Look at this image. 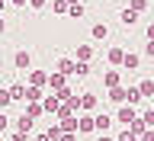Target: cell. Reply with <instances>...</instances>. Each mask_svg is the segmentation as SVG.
<instances>
[{
	"label": "cell",
	"mask_w": 154,
	"mask_h": 141,
	"mask_svg": "<svg viewBox=\"0 0 154 141\" xmlns=\"http://www.w3.org/2000/svg\"><path fill=\"white\" fill-rule=\"evenodd\" d=\"M122 55H125V48H122V45L109 48V51H106V61H109V67H119V64H122Z\"/></svg>",
	"instance_id": "11"
},
{
	"label": "cell",
	"mask_w": 154,
	"mask_h": 141,
	"mask_svg": "<svg viewBox=\"0 0 154 141\" xmlns=\"http://www.w3.org/2000/svg\"><path fill=\"white\" fill-rule=\"evenodd\" d=\"M125 103H128V106H138V103H141V93H138V87H125Z\"/></svg>",
	"instance_id": "19"
},
{
	"label": "cell",
	"mask_w": 154,
	"mask_h": 141,
	"mask_svg": "<svg viewBox=\"0 0 154 141\" xmlns=\"http://www.w3.org/2000/svg\"><path fill=\"white\" fill-rule=\"evenodd\" d=\"M132 119H138V109H135V106H128V103H122L119 109H116V119H112V122H122V125H128Z\"/></svg>",
	"instance_id": "2"
},
{
	"label": "cell",
	"mask_w": 154,
	"mask_h": 141,
	"mask_svg": "<svg viewBox=\"0 0 154 141\" xmlns=\"http://www.w3.org/2000/svg\"><path fill=\"white\" fill-rule=\"evenodd\" d=\"M45 87H51V93H55V90L67 87V77H64V74H58V71H48V80H45Z\"/></svg>",
	"instance_id": "8"
},
{
	"label": "cell",
	"mask_w": 154,
	"mask_h": 141,
	"mask_svg": "<svg viewBox=\"0 0 154 141\" xmlns=\"http://www.w3.org/2000/svg\"><path fill=\"white\" fill-rule=\"evenodd\" d=\"M109 103H116V106L125 103V87L122 84H119V87H109Z\"/></svg>",
	"instance_id": "16"
},
{
	"label": "cell",
	"mask_w": 154,
	"mask_h": 141,
	"mask_svg": "<svg viewBox=\"0 0 154 141\" xmlns=\"http://www.w3.org/2000/svg\"><path fill=\"white\" fill-rule=\"evenodd\" d=\"M112 141H138V135H135V132H128V128H122V132L116 135Z\"/></svg>",
	"instance_id": "27"
},
{
	"label": "cell",
	"mask_w": 154,
	"mask_h": 141,
	"mask_svg": "<svg viewBox=\"0 0 154 141\" xmlns=\"http://www.w3.org/2000/svg\"><path fill=\"white\" fill-rule=\"evenodd\" d=\"M58 74L74 77V58H61V61H58Z\"/></svg>",
	"instance_id": "17"
},
{
	"label": "cell",
	"mask_w": 154,
	"mask_h": 141,
	"mask_svg": "<svg viewBox=\"0 0 154 141\" xmlns=\"http://www.w3.org/2000/svg\"><path fill=\"white\" fill-rule=\"evenodd\" d=\"M138 141H154V128H144V132L138 135Z\"/></svg>",
	"instance_id": "35"
},
{
	"label": "cell",
	"mask_w": 154,
	"mask_h": 141,
	"mask_svg": "<svg viewBox=\"0 0 154 141\" xmlns=\"http://www.w3.org/2000/svg\"><path fill=\"white\" fill-rule=\"evenodd\" d=\"M7 3H13V7H26V0H7Z\"/></svg>",
	"instance_id": "39"
},
{
	"label": "cell",
	"mask_w": 154,
	"mask_h": 141,
	"mask_svg": "<svg viewBox=\"0 0 154 141\" xmlns=\"http://www.w3.org/2000/svg\"><path fill=\"white\" fill-rule=\"evenodd\" d=\"M58 128H61V132H77V115H67V119H61V122H58Z\"/></svg>",
	"instance_id": "22"
},
{
	"label": "cell",
	"mask_w": 154,
	"mask_h": 141,
	"mask_svg": "<svg viewBox=\"0 0 154 141\" xmlns=\"http://www.w3.org/2000/svg\"><path fill=\"white\" fill-rule=\"evenodd\" d=\"M119 67H122V71H138V67H141V55H138V51H125Z\"/></svg>",
	"instance_id": "5"
},
{
	"label": "cell",
	"mask_w": 154,
	"mask_h": 141,
	"mask_svg": "<svg viewBox=\"0 0 154 141\" xmlns=\"http://www.w3.org/2000/svg\"><path fill=\"white\" fill-rule=\"evenodd\" d=\"M151 109H154V100H151Z\"/></svg>",
	"instance_id": "44"
},
{
	"label": "cell",
	"mask_w": 154,
	"mask_h": 141,
	"mask_svg": "<svg viewBox=\"0 0 154 141\" xmlns=\"http://www.w3.org/2000/svg\"><path fill=\"white\" fill-rule=\"evenodd\" d=\"M32 122H35V119H29V115L26 112H23V115H19V119H16V132H32Z\"/></svg>",
	"instance_id": "21"
},
{
	"label": "cell",
	"mask_w": 154,
	"mask_h": 141,
	"mask_svg": "<svg viewBox=\"0 0 154 141\" xmlns=\"http://www.w3.org/2000/svg\"><path fill=\"white\" fill-rule=\"evenodd\" d=\"M119 84H122V71H119V67H109L103 74V87L109 90V87H119Z\"/></svg>",
	"instance_id": "7"
},
{
	"label": "cell",
	"mask_w": 154,
	"mask_h": 141,
	"mask_svg": "<svg viewBox=\"0 0 154 141\" xmlns=\"http://www.w3.org/2000/svg\"><path fill=\"white\" fill-rule=\"evenodd\" d=\"M148 42H154V23L148 26Z\"/></svg>",
	"instance_id": "38"
},
{
	"label": "cell",
	"mask_w": 154,
	"mask_h": 141,
	"mask_svg": "<svg viewBox=\"0 0 154 141\" xmlns=\"http://www.w3.org/2000/svg\"><path fill=\"white\" fill-rule=\"evenodd\" d=\"M128 10H135V13H144V10H148V0H128Z\"/></svg>",
	"instance_id": "28"
},
{
	"label": "cell",
	"mask_w": 154,
	"mask_h": 141,
	"mask_svg": "<svg viewBox=\"0 0 154 141\" xmlns=\"http://www.w3.org/2000/svg\"><path fill=\"white\" fill-rule=\"evenodd\" d=\"M100 141H112V135H100Z\"/></svg>",
	"instance_id": "43"
},
{
	"label": "cell",
	"mask_w": 154,
	"mask_h": 141,
	"mask_svg": "<svg viewBox=\"0 0 154 141\" xmlns=\"http://www.w3.org/2000/svg\"><path fill=\"white\" fill-rule=\"evenodd\" d=\"M93 132V112H77V135Z\"/></svg>",
	"instance_id": "4"
},
{
	"label": "cell",
	"mask_w": 154,
	"mask_h": 141,
	"mask_svg": "<svg viewBox=\"0 0 154 141\" xmlns=\"http://www.w3.org/2000/svg\"><path fill=\"white\" fill-rule=\"evenodd\" d=\"M144 58H154V42H148V45H144Z\"/></svg>",
	"instance_id": "37"
},
{
	"label": "cell",
	"mask_w": 154,
	"mask_h": 141,
	"mask_svg": "<svg viewBox=\"0 0 154 141\" xmlns=\"http://www.w3.org/2000/svg\"><path fill=\"white\" fill-rule=\"evenodd\" d=\"M10 103H13V100H10V93H7V90H0V109H7Z\"/></svg>",
	"instance_id": "33"
},
{
	"label": "cell",
	"mask_w": 154,
	"mask_h": 141,
	"mask_svg": "<svg viewBox=\"0 0 154 141\" xmlns=\"http://www.w3.org/2000/svg\"><path fill=\"white\" fill-rule=\"evenodd\" d=\"M51 10L55 13H67V0H51Z\"/></svg>",
	"instance_id": "31"
},
{
	"label": "cell",
	"mask_w": 154,
	"mask_h": 141,
	"mask_svg": "<svg viewBox=\"0 0 154 141\" xmlns=\"http://www.w3.org/2000/svg\"><path fill=\"white\" fill-rule=\"evenodd\" d=\"M26 3H29L32 10H45V7H48V0H26Z\"/></svg>",
	"instance_id": "34"
},
{
	"label": "cell",
	"mask_w": 154,
	"mask_h": 141,
	"mask_svg": "<svg viewBox=\"0 0 154 141\" xmlns=\"http://www.w3.org/2000/svg\"><path fill=\"white\" fill-rule=\"evenodd\" d=\"M90 38H93V42H106V38H109V26H106V23H93V26H90Z\"/></svg>",
	"instance_id": "9"
},
{
	"label": "cell",
	"mask_w": 154,
	"mask_h": 141,
	"mask_svg": "<svg viewBox=\"0 0 154 141\" xmlns=\"http://www.w3.org/2000/svg\"><path fill=\"white\" fill-rule=\"evenodd\" d=\"M26 77H29V87H45L48 71H26Z\"/></svg>",
	"instance_id": "12"
},
{
	"label": "cell",
	"mask_w": 154,
	"mask_h": 141,
	"mask_svg": "<svg viewBox=\"0 0 154 141\" xmlns=\"http://www.w3.org/2000/svg\"><path fill=\"white\" fill-rule=\"evenodd\" d=\"M141 115V122L148 125V128H154V109H144V112H138Z\"/></svg>",
	"instance_id": "29"
},
{
	"label": "cell",
	"mask_w": 154,
	"mask_h": 141,
	"mask_svg": "<svg viewBox=\"0 0 154 141\" xmlns=\"http://www.w3.org/2000/svg\"><path fill=\"white\" fill-rule=\"evenodd\" d=\"M58 141H77V132H61V138Z\"/></svg>",
	"instance_id": "36"
},
{
	"label": "cell",
	"mask_w": 154,
	"mask_h": 141,
	"mask_svg": "<svg viewBox=\"0 0 154 141\" xmlns=\"http://www.w3.org/2000/svg\"><path fill=\"white\" fill-rule=\"evenodd\" d=\"M109 128H112V115H109V112H100V109H96V112H93V132L109 135Z\"/></svg>",
	"instance_id": "1"
},
{
	"label": "cell",
	"mask_w": 154,
	"mask_h": 141,
	"mask_svg": "<svg viewBox=\"0 0 154 141\" xmlns=\"http://www.w3.org/2000/svg\"><path fill=\"white\" fill-rule=\"evenodd\" d=\"M138 93H141V100H154V80L151 77H144L141 84H138Z\"/></svg>",
	"instance_id": "13"
},
{
	"label": "cell",
	"mask_w": 154,
	"mask_h": 141,
	"mask_svg": "<svg viewBox=\"0 0 154 141\" xmlns=\"http://www.w3.org/2000/svg\"><path fill=\"white\" fill-rule=\"evenodd\" d=\"M45 135H48V141H58V138H61V128H58V122H51V125H48V128H45Z\"/></svg>",
	"instance_id": "26"
},
{
	"label": "cell",
	"mask_w": 154,
	"mask_h": 141,
	"mask_svg": "<svg viewBox=\"0 0 154 141\" xmlns=\"http://www.w3.org/2000/svg\"><path fill=\"white\" fill-rule=\"evenodd\" d=\"M3 10H7V0H0V16H3Z\"/></svg>",
	"instance_id": "42"
},
{
	"label": "cell",
	"mask_w": 154,
	"mask_h": 141,
	"mask_svg": "<svg viewBox=\"0 0 154 141\" xmlns=\"http://www.w3.org/2000/svg\"><path fill=\"white\" fill-rule=\"evenodd\" d=\"M3 32H7V19L0 16V35H3Z\"/></svg>",
	"instance_id": "40"
},
{
	"label": "cell",
	"mask_w": 154,
	"mask_h": 141,
	"mask_svg": "<svg viewBox=\"0 0 154 141\" xmlns=\"http://www.w3.org/2000/svg\"><path fill=\"white\" fill-rule=\"evenodd\" d=\"M96 55V48L93 45H77V58L74 61H87V64H90V58Z\"/></svg>",
	"instance_id": "15"
},
{
	"label": "cell",
	"mask_w": 154,
	"mask_h": 141,
	"mask_svg": "<svg viewBox=\"0 0 154 141\" xmlns=\"http://www.w3.org/2000/svg\"><path fill=\"white\" fill-rule=\"evenodd\" d=\"M7 93H10V100H13V103H23V93H26V84H13V87L7 90Z\"/></svg>",
	"instance_id": "20"
},
{
	"label": "cell",
	"mask_w": 154,
	"mask_h": 141,
	"mask_svg": "<svg viewBox=\"0 0 154 141\" xmlns=\"http://www.w3.org/2000/svg\"><path fill=\"white\" fill-rule=\"evenodd\" d=\"M13 64H16V71H23V74H26V71H32V55H29L26 48H19L16 55H13Z\"/></svg>",
	"instance_id": "3"
},
{
	"label": "cell",
	"mask_w": 154,
	"mask_h": 141,
	"mask_svg": "<svg viewBox=\"0 0 154 141\" xmlns=\"http://www.w3.org/2000/svg\"><path fill=\"white\" fill-rule=\"evenodd\" d=\"M84 13H87V7H84V3H67V16L80 19V16H84Z\"/></svg>",
	"instance_id": "24"
},
{
	"label": "cell",
	"mask_w": 154,
	"mask_h": 141,
	"mask_svg": "<svg viewBox=\"0 0 154 141\" xmlns=\"http://www.w3.org/2000/svg\"><path fill=\"white\" fill-rule=\"evenodd\" d=\"M7 125H10V115H7V112H3V109H0V135L7 132Z\"/></svg>",
	"instance_id": "32"
},
{
	"label": "cell",
	"mask_w": 154,
	"mask_h": 141,
	"mask_svg": "<svg viewBox=\"0 0 154 141\" xmlns=\"http://www.w3.org/2000/svg\"><path fill=\"white\" fill-rule=\"evenodd\" d=\"M90 74V64L87 61H74V77H87Z\"/></svg>",
	"instance_id": "25"
},
{
	"label": "cell",
	"mask_w": 154,
	"mask_h": 141,
	"mask_svg": "<svg viewBox=\"0 0 154 141\" xmlns=\"http://www.w3.org/2000/svg\"><path fill=\"white\" fill-rule=\"evenodd\" d=\"M23 112H26L29 119H38V115H45V112H42V103H26V109H23Z\"/></svg>",
	"instance_id": "23"
},
{
	"label": "cell",
	"mask_w": 154,
	"mask_h": 141,
	"mask_svg": "<svg viewBox=\"0 0 154 141\" xmlns=\"http://www.w3.org/2000/svg\"><path fill=\"white\" fill-rule=\"evenodd\" d=\"M55 96L64 103V100H71V96H74V90H71V87H61V90H55Z\"/></svg>",
	"instance_id": "30"
},
{
	"label": "cell",
	"mask_w": 154,
	"mask_h": 141,
	"mask_svg": "<svg viewBox=\"0 0 154 141\" xmlns=\"http://www.w3.org/2000/svg\"><path fill=\"white\" fill-rule=\"evenodd\" d=\"M119 23H122V26H135V23H138V13H135V10H128V7H125L122 13H119Z\"/></svg>",
	"instance_id": "18"
},
{
	"label": "cell",
	"mask_w": 154,
	"mask_h": 141,
	"mask_svg": "<svg viewBox=\"0 0 154 141\" xmlns=\"http://www.w3.org/2000/svg\"><path fill=\"white\" fill-rule=\"evenodd\" d=\"M77 100H80V112H96V109H100V100H96L93 93H80Z\"/></svg>",
	"instance_id": "6"
},
{
	"label": "cell",
	"mask_w": 154,
	"mask_h": 141,
	"mask_svg": "<svg viewBox=\"0 0 154 141\" xmlns=\"http://www.w3.org/2000/svg\"><path fill=\"white\" fill-rule=\"evenodd\" d=\"M35 141H48V135H45V132H38V135H35Z\"/></svg>",
	"instance_id": "41"
},
{
	"label": "cell",
	"mask_w": 154,
	"mask_h": 141,
	"mask_svg": "<svg viewBox=\"0 0 154 141\" xmlns=\"http://www.w3.org/2000/svg\"><path fill=\"white\" fill-rule=\"evenodd\" d=\"M42 87H26V93H23V103H38V100H42Z\"/></svg>",
	"instance_id": "14"
},
{
	"label": "cell",
	"mask_w": 154,
	"mask_h": 141,
	"mask_svg": "<svg viewBox=\"0 0 154 141\" xmlns=\"http://www.w3.org/2000/svg\"><path fill=\"white\" fill-rule=\"evenodd\" d=\"M38 103H42V112H45V115H55L58 106H61V100H58V96H42Z\"/></svg>",
	"instance_id": "10"
}]
</instances>
